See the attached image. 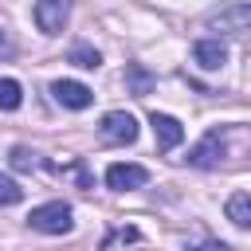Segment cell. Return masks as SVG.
Returning a JSON list of instances; mask_svg holds the SVG:
<instances>
[{
  "label": "cell",
  "mask_w": 251,
  "mask_h": 251,
  "mask_svg": "<svg viewBox=\"0 0 251 251\" xmlns=\"http://www.w3.org/2000/svg\"><path fill=\"white\" fill-rule=\"evenodd\" d=\"M106 184L114 192H133V188H145L149 184V169L145 165H133V161H118L106 169Z\"/></svg>",
  "instance_id": "5b68a950"
},
{
  "label": "cell",
  "mask_w": 251,
  "mask_h": 251,
  "mask_svg": "<svg viewBox=\"0 0 251 251\" xmlns=\"http://www.w3.org/2000/svg\"><path fill=\"white\" fill-rule=\"evenodd\" d=\"M126 86H129V94H137V98H141V94H149V90H153V75H149L141 63H129V67H126Z\"/></svg>",
  "instance_id": "8fae6325"
},
{
  "label": "cell",
  "mask_w": 251,
  "mask_h": 251,
  "mask_svg": "<svg viewBox=\"0 0 251 251\" xmlns=\"http://www.w3.org/2000/svg\"><path fill=\"white\" fill-rule=\"evenodd\" d=\"M8 165H12L16 173H31V169H39V153H35V149H27V145H12Z\"/></svg>",
  "instance_id": "4fadbf2b"
},
{
  "label": "cell",
  "mask_w": 251,
  "mask_h": 251,
  "mask_svg": "<svg viewBox=\"0 0 251 251\" xmlns=\"http://www.w3.org/2000/svg\"><path fill=\"white\" fill-rule=\"evenodd\" d=\"M27 224H31L35 231H43V235H67V231L75 227V208H71L67 200H51V204L31 208Z\"/></svg>",
  "instance_id": "6da1fadb"
},
{
  "label": "cell",
  "mask_w": 251,
  "mask_h": 251,
  "mask_svg": "<svg viewBox=\"0 0 251 251\" xmlns=\"http://www.w3.org/2000/svg\"><path fill=\"white\" fill-rule=\"evenodd\" d=\"M51 94H55V102L67 106V110H86V106L94 102V90L82 86V82H75V78H59V82H51Z\"/></svg>",
  "instance_id": "52a82bcc"
},
{
  "label": "cell",
  "mask_w": 251,
  "mask_h": 251,
  "mask_svg": "<svg viewBox=\"0 0 251 251\" xmlns=\"http://www.w3.org/2000/svg\"><path fill=\"white\" fill-rule=\"evenodd\" d=\"M227 220L235 224V227H251V192H231V200H227Z\"/></svg>",
  "instance_id": "30bf717a"
},
{
  "label": "cell",
  "mask_w": 251,
  "mask_h": 251,
  "mask_svg": "<svg viewBox=\"0 0 251 251\" xmlns=\"http://www.w3.org/2000/svg\"><path fill=\"white\" fill-rule=\"evenodd\" d=\"M137 239H141L137 227H114V231L102 239V247H114V243H137Z\"/></svg>",
  "instance_id": "2e32d148"
},
{
  "label": "cell",
  "mask_w": 251,
  "mask_h": 251,
  "mask_svg": "<svg viewBox=\"0 0 251 251\" xmlns=\"http://www.w3.org/2000/svg\"><path fill=\"white\" fill-rule=\"evenodd\" d=\"M20 200H24V188H20L12 176L0 173V208H12V204H20Z\"/></svg>",
  "instance_id": "9a60e30c"
},
{
  "label": "cell",
  "mask_w": 251,
  "mask_h": 251,
  "mask_svg": "<svg viewBox=\"0 0 251 251\" xmlns=\"http://www.w3.org/2000/svg\"><path fill=\"white\" fill-rule=\"evenodd\" d=\"M35 24L43 35H63L67 20H71V0H35Z\"/></svg>",
  "instance_id": "277c9868"
},
{
  "label": "cell",
  "mask_w": 251,
  "mask_h": 251,
  "mask_svg": "<svg viewBox=\"0 0 251 251\" xmlns=\"http://www.w3.org/2000/svg\"><path fill=\"white\" fill-rule=\"evenodd\" d=\"M204 24L227 31V35H243V31L251 27V8H247V4H227V8H220V12H208Z\"/></svg>",
  "instance_id": "8992f818"
},
{
  "label": "cell",
  "mask_w": 251,
  "mask_h": 251,
  "mask_svg": "<svg viewBox=\"0 0 251 251\" xmlns=\"http://www.w3.org/2000/svg\"><path fill=\"white\" fill-rule=\"evenodd\" d=\"M149 126H153V137H157V149L161 153H169V149H176L180 141H184V126L173 118V114H149Z\"/></svg>",
  "instance_id": "ba28073f"
},
{
  "label": "cell",
  "mask_w": 251,
  "mask_h": 251,
  "mask_svg": "<svg viewBox=\"0 0 251 251\" xmlns=\"http://www.w3.org/2000/svg\"><path fill=\"white\" fill-rule=\"evenodd\" d=\"M67 63H75V67H82V71H98L102 55H98L90 43H75V47H71V55H67Z\"/></svg>",
  "instance_id": "7c38bea8"
},
{
  "label": "cell",
  "mask_w": 251,
  "mask_h": 251,
  "mask_svg": "<svg viewBox=\"0 0 251 251\" xmlns=\"http://www.w3.org/2000/svg\"><path fill=\"white\" fill-rule=\"evenodd\" d=\"M224 129H208L192 149H188V165H196V169H220V161H224Z\"/></svg>",
  "instance_id": "3957f363"
},
{
  "label": "cell",
  "mask_w": 251,
  "mask_h": 251,
  "mask_svg": "<svg viewBox=\"0 0 251 251\" xmlns=\"http://www.w3.org/2000/svg\"><path fill=\"white\" fill-rule=\"evenodd\" d=\"M0 43H4V31H0Z\"/></svg>",
  "instance_id": "e0dca14e"
},
{
  "label": "cell",
  "mask_w": 251,
  "mask_h": 251,
  "mask_svg": "<svg viewBox=\"0 0 251 251\" xmlns=\"http://www.w3.org/2000/svg\"><path fill=\"white\" fill-rule=\"evenodd\" d=\"M192 59H196V67H204V71H220V67L227 63V43H224V39H196V43H192Z\"/></svg>",
  "instance_id": "9c48e42d"
},
{
  "label": "cell",
  "mask_w": 251,
  "mask_h": 251,
  "mask_svg": "<svg viewBox=\"0 0 251 251\" xmlns=\"http://www.w3.org/2000/svg\"><path fill=\"white\" fill-rule=\"evenodd\" d=\"M98 133H102V141H110V145H133V141H137V118L126 114V110H110V114L102 118Z\"/></svg>",
  "instance_id": "7a4b0ae2"
},
{
  "label": "cell",
  "mask_w": 251,
  "mask_h": 251,
  "mask_svg": "<svg viewBox=\"0 0 251 251\" xmlns=\"http://www.w3.org/2000/svg\"><path fill=\"white\" fill-rule=\"evenodd\" d=\"M24 102V90L16 78H0V110H16Z\"/></svg>",
  "instance_id": "5bb4252c"
}]
</instances>
